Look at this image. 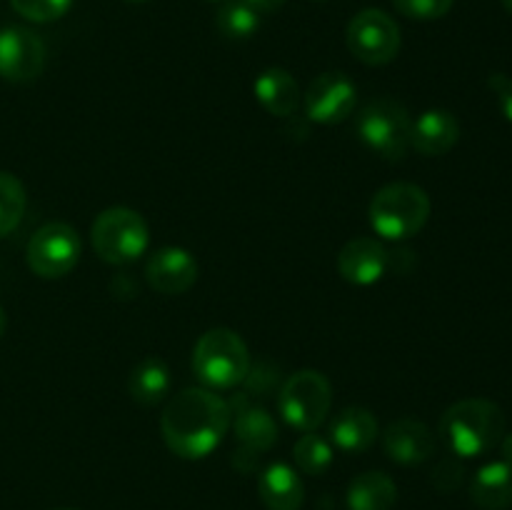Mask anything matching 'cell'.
<instances>
[{"instance_id": "13", "label": "cell", "mask_w": 512, "mask_h": 510, "mask_svg": "<svg viewBox=\"0 0 512 510\" xmlns=\"http://www.w3.org/2000/svg\"><path fill=\"white\" fill-rule=\"evenodd\" d=\"M388 250L380 240L368 238H353L343 245V250L338 253V273L343 275V280H348L350 285H360V288H368V285L380 283L388 273Z\"/></svg>"}, {"instance_id": "7", "label": "cell", "mask_w": 512, "mask_h": 510, "mask_svg": "<svg viewBox=\"0 0 512 510\" xmlns=\"http://www.w3.org/2000/svg\"><path fill=\"white\" fill-rule=\"evenodd\" d=\"M333 388L320 370H298L278 390V413L300 433L318 430L330 415Z\"/></svg>"}, {"instance_id": "34", "label": "cell", "mask_w": 512, "mask_h": 510, "mask_svg": "<svg viewBox=\"0 0 512 510\" xmlns=\"http://www.w3.org/2000/svg\"><path fill=\"white\" fill-rule=\"evenodd\" d=\"M125 3H148V0H125Z\"/></svg>"}, {"instance_id": "24", "label": "cell", "mask_w": 512, "mask_h": 510, "mask_svg": "<svg viewBox=\"0 0 512 510\" xmlns=\"http://www.w3.org/2000/svg\"><path fill=\"white\" fill-rule=\"evenodd\" d=\"M293 458L295 465H298L303 473L323 475L325 470L333 465L335 450L328 438H323V435H318L315 430H310V433L300 435L298 443L293 445Z\"/></svg>"}, {"instance_id": "9", "label": "cell", "mask_w": 512, "mask_h": 510, "mask_svg": "<svg viewBox=\"0 0 512 510\" xmlns=\"http://www.w3.org/2000/svg\"><path fill=\"white\" fill-rule=\"evenodd\" d=\"M30 270L45 280L68 275L80 260V235L68 223H45L35 230L25 250Z\"/></svg>"}, {"instance_id": "6", "label": "cell", "mask_w": 512, "mask_h": 510, "mask_svg": "<svg viewBox=\"0 0 512 510\" xmlns=\"http://www.w3.org/2000/svg\"><path fill=\"white\" fill-rule=\"evenodd\" d=\"M410 120L408 108L393 98L370 100L358 115V138L368 145L373 153L388 163H398L410 150Z\"/></svg>"}, {"instance_id": "26", "label": "cell", "mask_w": 512, "mask_h": 510, "mask_svg": "<svg viewBox=\"0 0 512 510\" xmlns=\"http://www.w3.org/2000/svg\"><path fill=\"white\" fill-rule=\"evenodd\" d=\"M10 5L30 23H53L68 13L73 0H10Z\"/></svg>"}, {"instance_id": "11", "label": "cell", "mask_w": 512, "mask_h": 510, "mask_svg": "<svg viewBox=\"0 0 512 510\" xmlns=\"http://www.w3.org/2000/svg\"><path fill=\"white\" fill-rule=\"evenodd\" d=\"M358 103V88L345 73H323L308 85L305 93V115L313 123L335 125L353 115Z\"/></svg>"}, {"instance_id": "3", "label": "cell", "mask_w": 512, "mask_h": 510, "mask_svg": "<svg viewBox=\"0 0 512 510\" xmlns=\"http://www.w3.org/2000/svg\"><path fill=\"white\" fill-rule=\"evenodd\" d=\"M250 350L245 340L230 328H210L193 348V373L210 390H228L243 385L250 373Z\"/></svg>"}, {"instance_id": "15", "label": "cell", "mask_w": 512, "mask_h": 510, "mask_svg": "<svg viewBox=\"0 0 512 510\" xmlns=\"http://www.w3.org/2000/svg\"><path fill=\"white\" fill-rule=\"evenodd\" d=\"M383 448L393 463L420 465L435 453V435L425 423L415 418H400L388 425L383 435Z\"/></svg>"}, {"instance_id": "32", "label": "cell", "mask_w": 512, "mask_h": 510, "mask_svg": "<svg viewBox=\"0 0 512 510\" xmlns=\"http://www.w3.org/2000/svg\"><path fill=\"white\" fill-rule=\"evenodd\" d=\"M5 325H8V318H5V310H3V305H0V338H3V333H5Z\"/></svg>"}, {"instance_id": "23", "label": "cell", "mask_w": 512, "mask_h": 510, "mask_svg": "<svg viewBox=\"0 0 512 510\" xmlns=\"http://www.w3.org/2000/svg\"><path fill=\"white\" fill-rule=\"evenodd\" d=\"M215 28L228 40H248L258 33L260 15L243 0H225L215 13Z\"/></svg>"}, {"instance_id": "19", "label": "cell", "mask_w": 512, "mask_h": 510, "mask_svg": "<svg viewBox=\"0 0 512 510\" xmlns=\"http://www.w3.org/2000/svg\"><path fill=\"white\" fill-rule=\"evenodd\" d=\"M253 90L258 103L263 105L270 115H275V118H290V115L298 110V80H295L293 73H288L285 68H278V65L265 68L263 73L255 78Z\"/></svg>"}, {"instance_id": "2", "label": "cell", "mask_w": 512, "mask_h": 510, "mask_svg": "<svg viewBox=\"0 0 512 510\" xmlns=\"http://www.w3.org/2000/svg\"><path fill=\"white\" fill-rule=\"evenodd\" d=\"M440 435L458 458H478L500 445L505 435V413L493 400H458L440 418Z\"/></svg>"}, {"instance_id": "30", "label": "cell", "mask_w": 512, "mask_h": 510, "mask_svg": "<svg viewBox=\"0 0 512 510\" xmlns=\"http://www.w3.org/2000/svg\"><path fill=\"white\" fill-rule=\"evenodd\" d=\"M243 3H248L250 8H253L255 13L263 18V15H270V13H275V10L283 8L285 0H243Z\"/></svg>"}, {"instance_id": "18", "label": "cell", "mask_w": 512, "mask_h": 510, "mask_svg": "<svg viewBox=\"0 0 512 510\" xmlns=\"http://www.w3.org/2000/svg\"><path fill=\"white\" fill-rule=\"evenodd\" d=\"M378 438V418L368 408L350 405L330 423V443L343 453H363Z\"/></svg>"}, {"instance_id": "35", "label": "cell", "mask_w": 512, "mask_h": 510, "mask_svg": "<svg viewBox=\"0 0 512 510\" xmlns=\"http://www.w3.org/2000/svg\"><path fill=\"white\" fill-rule=\"evenodd\" d=\"M58 510H75V508H58Z\"/></svg>"}, {"instance_id": "20", "label": "cell", "mask_w": 512, "mask_h": 510, "mask_svg": "<svg viewBox=\"0 0 512 510\" xmlns=\"http://www.w3.org/2000/svg\"><path fill=\"white\" fill-rule=\"evenodd\" d=\"M470 500L483 510H505L512 505V463L495 460L483 465L470 483Z\"/></svg>"}, {"instance_id": "21", "label": "cell", "mask_w": 512, "mask_h": 510, "mask_svg": "<svg viewBox=\"0 0 512 510\" xmlns=\"http://www.w3.org/2000/svg\"><path fill=\"white\" fill-rule=\"evenodd\" d=\"M345 500L350 510H393L398 503V485L383 470H368L350 480Z\"/></svg>"}, {"instance_id": "16", "label": "cell", "mask_w": 512, "mask_h": 510, "mask_svg": "<svg viewBox=\"0 0 512 510\" xmlns=\"http://www.w3.org/2000/svg\"><path fill=\"white\" fill-rule=\"evenodd\" d=\"M460 140V120L445 108L423 110L410 128V148L425 158H438L455 148Z\"/></svg>"}, {"instance_id": "31", "label": "cell", "mask_w": 512, "mask_h": 510, "mask_svg": "<svg viewBox=\"0 0 512 510\" xmlns=\"http://www.w3.org/2000/svg\"><path fill=\"white\" fill-rule=\"evenodd\" d=\"M500 450H503L505 460L512 463V433H505L503 440H500Z\"/></svg>"}, {"instance_id": "22", "label": "cell", "mask_w": 512, "mask_h": 510, "mask_svg": "<svg viewBox=\"0 0 512 510\" xmlns=\"http://www.w3.org/2000/svg\"><path fill=\"white\" fill-rule=\"evenodd\" d=\"M170 385H173L170 368L160 358L150 355V358L140 360L133 368V373H130L128 393L135 403L150 408V405H158L168 398Z\"/></svg>"}, {"instance_id": "1", "label": "cell", "mask_w": 512, "mask_h": 510, "mask_svg": "<svg viewBox=\"0 0 512 510\" xmlns=\"http://www.w3.org/2000/svg\"><path fill=\"white\" fill-rule=\"evenodd\" d=\"M228 400L210 388H185L170 398L160 415V433L170 453L185 460L208 458L230 430Z\"/></svg>"}, {"instance_id": "4", "label": "cell", "mask_w": 512, "mask_h": 510, "mask_svg": "<svg viewBox=\"0 0 512 510\" xmlns=\"http://www.w3.org/2000/svg\"><path fill=\"white\" fill-rule=\"evenodd\" d=\"M368 218L380 238L408 240L428 223L430 198L415 183H390L373 195Z\"/></svg>"}, {"instance_id": "5", "label": "cell", "mask_w": 512, "mask_h": 510, "mask_svg": "<svg viewBox=\"0 0 512 510\" xmlns=\"http://www.w3.org/2000/svg\"><path fill=\"white\" fill-rule=\"evenodd\" d=\"M90 240L100 260L110 265H128L148 250L150 230L138 210L115 205L95 218Z\"/></svg>"}, {"instance_id": "33", "label": "cell", "mask_w": 512, "mask_h": 510, "mask_svg": "<svg viewBox=\"0 0 512 510\" xmlns=\"http://www.w3.org/2000/svg\"><path fill=\"white\" fill-rule=\"evenodd\" d=\"M500 3L505 5V10H508V13H512V0H500Z\"/></svg>"}, {"instance_id": "29", "label": "cell", "mask_w": 512, "mask_h": 510, "mask_svg": "<svg viewBox=\"0 0 512 510\" xmlns=\"http://www.w3.org/2000/svg\"><path fill=\"white\" fill-rule=\"evenodd\" d=\"M490 88H493L495 95H498V103H500V110H503V115L512 123V78L510 75L495 73L493 78H490Z\"/></svg>"}, {"instance_id": "10", "label": "cell", "mask_w": 512, "mask_h": 510, "mask_svg": "<svg viewBox=\"0 0 512 510\" xmlns=\"http://www.w3.org/2000/svg\"><path fill=\"white\" fill-rule=\"evenodd\" d=\"M45 43L23 25L0 28V78L8 83H33L45 70Z\"/></svg>"}, {"instance_id": "12", "label": "cell", "mask_w": 512, "mask_h": 510, "mask_svg": "<svg viewBox=\"0 0 512 510\" xmlns=\"http://www.w3.org/2000/svg\"><path fill=\"white\" fill-rule=\"evenodd\" d=\"M145 278L153 290L163 295H180L198 280V260L193 253L178 245L158 248L145 263Z\"/></svg>"}, {"instance_id": "8", "label": "cell", "mask_w": 512, "mask_h": 510, "mask_svg": "<svg viewBox=\"0 0 512 510\" xmlns=\"http://www.w3.org/2000/svg\"><path fill=\"white\" fill-rule=\"evenodd\" d=\"M345 40L350 53L365 65H388L400 53L398 23L378 8L360 10L348 23Z\"/></svg>"}, {"instance_id": "14", "label": "cell", "mask_w": 512, "mask_h": 510, "mask_svg": "<svg viewBox=\"0 0 512 510\" xmlns=\"http://www.w3.org/2000/svg\"><path fill=\"white\" fill-rule=\"evenodd\" d=\"M230 413H233L230 425L235 428V438H238L240 448L263 455L278 443V425H275L273 415L263 405L253 403L250 395L240 393L238 398H233Z\"/></svg>"}, {"instance_id": "36", "label": "cell", "mask_w": 512, "mask_h": 510, "mask_svg": "<svg viewBox=\"0 0 512 510\" xmlns=\"http://www.w3.org/2000/svg\"><path fill=\"white\" fill-rule=\"evenodd\" d=\"M318 3H323V0H318Z\"/></svg>"}, {"instance_id": "28", "label": "cell", "mask_w": 512, "mask_h": 510, "mask_svg": "<svg viewBox=\"0 0 512 510\" xmlns=\"http://www.w3.org/2000/svg\"><path fill=\"white\" fill-rule=\"evenodd\" d=\"M433 483L438 490L450 493V490H455L460 483H463V465H460L458 460H450V458L443 460V463L435 468Z\"/></svg>"}, {"instance_id": "17", "label": "cell", "mask_w": 512, "mask_h": 510, "mask_svg": "<svg viewBox=\"0 0 512 510\" xmlns=\"http://www.w3.org/2000/svg\"><path fill=\"white\" fill-rule=\"evenodd\" d=\"M258 495L268 510H300L305 485L288 463H270L258 478Z\"/></svg>"}, {"instance_id": "25", "label": "cell", "mask_w": 512, "mask_h": 510, "mask_svg": "<svg viewBox=\"0 0 512 510\" xmlns=\"http://www.w3.org/2000/svg\"><path fill=\"white\" fill-rule=\"evenodd\" d=\"M28 205L23 183L13 173H0V238L13 233L20 225Z\"/></svg>"}, {"instance_id": "27", "label": "cell", "mask_w": 512, "mask_h": 510, "mask_svg": "<svg viewBox=\"0 0 512 510\" xmlns=\"http://www.w3.org/2000/svg\"><path fill=\"white\" fill-rule=\"evenodd\" d=\"M393 3L410 20H438L450 13L455 0H393Z\"/></svg>"}]
</instances>
